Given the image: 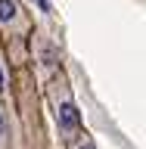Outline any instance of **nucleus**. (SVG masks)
Returning <instances> with one entry per match:
<instances>
[{
  "mask_svg": "<svg viewBox=\"0 0 146 149\" xmlns=\"http://www.w3.org/2000/svg\"><path fill=\"white\" fill-rule=\"evenodd\" d=\"M0 93H3V65H0Z\"/></svg>",
  "mask_w": 146,
  "mask_h": 149,
  "instance_id": "39448f33",
  "label": "nucleus"
},
{
  "mask_svg": "<svg viewBox=\"0 0 146 149\" xmlns=\"http://www.w3.org/2000/svg\"><path fill=\"white\" fill-rule=\"evenodd\" d=\"M0 149H9V124L3 115V106H0Z\"/></svg>",
  "mask_w": 146,
  "mask_h": 149,
  "instance_id": "7ed1b4c3",
  "label": "nucleus"
},
{
  "mask_svg": "<svg viewBox=\"0 0 146 149\" xmlns=\"http://www.w3.org/2000/svg\"><path fill=\"white\" fill-rule=\"evenodd\" d=\"M68 143H72V149H93V143H90V137H87V134H78V137L75 140H68Z\"/></svg>",
  "mask_w": 146,
  "mask_h": 149,
  "instance_id": "20e7f679",
  "label": "nucleus"
},
{
  "mask_svg": "<svg viewBox=\"0 0 146 149\" xmlns=\"http://www.w3.org/2000/svg\"><path fill=\"white\" fill-rule=\"evenodd\" d=\"M0 31L6 37H25L31 31V19L19 0H0Z\"/></svg>",
  "mask_w": 146,
  "mask_h": 149,
  "instance_id": "f03ea898",
  "label": "nucleus"
},
{
  "mask_svg": "<svg viewBox=\"0 0 146 149\" xmlns=\"http://www.w3.org/2000/svg\"><path fill=\"white\" fill-rule=\"evenodd\" d=\"M50 106H53V115H56V124H59V134L65 140H75L78 134L84 130L81 124V115H78V106L72 100V87L65 81V74H53V81H50Z\"/></svg>",
  "mask_w": 146,
  "mask_h": 149,
  "instance_id": "f257e3e1",
  "label": "nucleus"
}]
</instances>
